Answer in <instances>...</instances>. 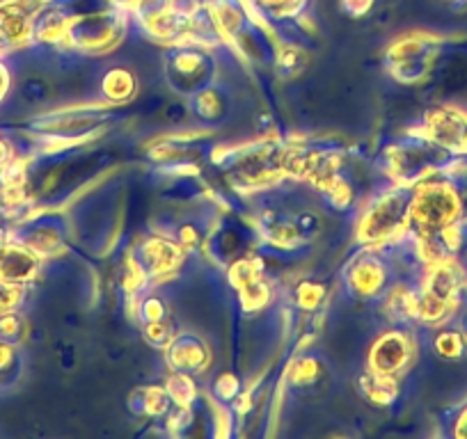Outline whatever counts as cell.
I'll use <instances>...</instances> for the list:
<instances>
[{
    "mask_svg": "<svg viewBox=\"0 0 467 439\" xmlns=\"http://www.w3.org/2000/svg\"><path fill=\"white\" fill-rule=\"evenodd\" d=\"M117 3H124V5H136L140 0H117Z\"/></svg>",
    "mask_w": 467,
    "mask_h": 439,
    "instance_id": "d6a6232c",
    "label": "cell"
},
{
    "mask_svg": "<svg viewBox=\"0 0 467 439\" xmlns=\"http://www.w3.org/2000/svg\"><path fill=\"white\" fill-rule=\"evenodd\" d=\"M183 254H186V250L174 239H168V236H150V239H145L138 245L131 259L145 272L147 280H161V277L172 275L182 266Z\"/></svg>",
    "mask_w": 467,
    "mask_h": 439,
    "instance_id": "5b68a950",
    "label": "cell"
},
{
    "mask_svg": "<svg viewBox=\"0 0 467 439\" xmlns=\"http://www.w3.org/2000/svg\"><path fill=\"white\" fill-rule=\"evenodd\" d=\"M170 313L168 302L161 293H145L140 295L136 307V316L138 321L145 325V322H156V321H165Z\"/></svg>",
    "mask_w": 467,
    "mask_h": 439,
    "instance_id": "ac0fdd59",
    "label": "cell"
},
{
    "mask_svg": "<svg viewBox=\"0 0 467 439\" xmlns=\"http://www.w3.org/2000/svg\"><path fill=\"white\" fill-rule=\"evenodd\" d=\"M165 351H168V364L172 366V371L195 375L204 373L211 366V348L197 334H174V339L168 343Z\"/></svg>",
    "mask_w": 467,
    "mask_h": 439,
    "instance_id": "52a82bcc",
    "label": "cell"
},
{
    "mask_svg": "<svg viewBox=\"0 0 467 439\" xmlns=\"http://www.w3.org/2000/svg\"><path fill=\"white\" fill-rule=\"evenodd\" d=\"M7 87H10V71H7V66L0 62V101H3V97L7 94Z\"/></svg>",
    "mask_w": 467,
    "mask_h": 439,
    "instance_id": "f1b7e54d",
    "label": "cell"
},
{
    "mask_svg": "<svg viewBox=\"0 0 467 439\" xmlns=\"http://www.w3.org/2000/svg\"><path fill=\"white\" fill-rule=\"evenodd\" d=\"M431 351L442 362H461L467 357V337L461 325L451 322H440L435 325L433 337H431Z\"/></svg>",
    "mask_w": 467,
    "mask_h": 439,
    "instance_id": "30bf717a",
    "label": "cell"
},
{
    "mask_svg": "<svg viewBox=\"0 0 467 439\" xmlns=\"http://www.w3.org/2000/svg\"><path fill=\"white\" fill-rule=\"evenodd\" d=\"M138 78L127 66H115L101 78V94L108 103H127L136 97Z\"/></svg>",
    "mask_w": 467,
    "mask_h": 439,
    "instance_id": "7c38bea8",
    "label": "cell"
},
{
    "mask_svg": "<svg viewBox=\"0 0 467 439\" xmlns=\"http://www.w3.org/2000/svg\"><path fill=\"white\" fill-rule=\"evenodd\" d=\"M462 215V195L451 181L433 179L417 181L410 190V210L408 227L415 231V239L435 236L449 225L458 222Z\"/></svg>",
    "mask_w": 467,
    "mask_h": 439,
    "instance_id": "6da1fadb",
    "label": "cell"
},
{
    "mask_svg": "<svg viewBox=\"0 0 467 439\" xmlns=\"http://www.w3.org/2000/svg\"><path fill=\"white\" fill-rule=\"evenodd\" d=\"M172 407L165 387H142L136 389L131 396V410L140 416H150V419H161Z\"/></svg>",
    "mask_w": 467,
    "mask_h": 439,
    "instance_id": "4fadbf2b",
    "label": "cell"
},
{
    "mask_svg": "<svg viewBox=\"0 0 467 439\" xmlns=\"http://www.w3.org/2000/svg\"><path fill=\"white\" fill-rule=\"evenodd\" d=\"M142 334H145V342L151 343L154 348H168V343L174 339V330L172 325L165 321H156V322H145L142 325Z\"/></svg>",
    "mask_w": 467,
    "mask_h": 439,
    "instance_id": "cb8c5ba5",
    "label": "cell"
},
{
    "mask_svg": "<svg viewBox=\"0 0 467 439\" xmlns=\"http://www.w3.org/2000/svg\"><path fill=\"white\" fill-rule=\"evenodd\" d=\"M294 300L303 311H317L326 300V286L317 280H303L296 286Z\"/></svg>",
    "mask_w": 467,
    "mask_h": 439,
    "instance_id": "d6986e66",
    "label": "cell"
},
{
    "mask_svg": "<svg viewBox=\"0 0 467 439\" xmlns=\"http://www.w3.org/2000/svg\"><path fill=\"white\" fill-rule=\"evenodd\" d=\"M26 337V321L19 311L0 313V342L19 346Z\"/></svg>",
    "mask_w": 467,
    "mask_h": 439,
    "instance_id": "ffe728a7",
    "label": "cell"
},
{
    "mask_svg": "<svg viewBox=\"0 0 467 439\" xmlns=\"http://www.w3.org/2000/svg\"><path fill=\"white\" fill-rule=\"evenodd\" d=\"M192 107H195L197 117L206 119V122H213L215 117H220L224 113V98L220 94V89L204 87L192 98Z\"/></svg>",
    "mask_w": 467,
    "mask_h": 439,
    "instance_id": "e0dca14e",
    "label": "cell"
},
{
    "mask_svg": "<svg viewBox=\"0 0 467 439\" xmlns=\"http://www.w3.org/2000/svg\"><path fill=\"white\" fill-rule=\"evenodd\" d=\"M211 57L202 51L183 48L170 57V76L177 80L182 92H197V85L204 83L211 74Z\"/></svg>",
    "mask_w": 467,
    "mask_h": 439,
    "instance_id": "9c48e42d",
    "label": "cell"
},
{
    "mask_svg": "<svg viewBox=\"0 0 467 439\" xmlns=\"http://www.w3.org/2000/svg\"><path fill=\"white\" fill-rule=\"evenodd\" d=\"M69 28L71 21L67 19L60 12H51L44 19L37 21V26H33V33L37 35V39L48 44H57L62 39H69Z\"/></svg>",
    "mask_w": 467,
    "mask_h": 439,
    "instance_id": "2e32d148",
    "label": "cell"
},
{
    "mask_svg": "<svg viewBox=\"0 0 467 439\" xmlns=\"http://www.w3.org/2000/svg\"><path fill=\"white\" fill-rule=\"evenodd\" d=\"M408 210H410L408 188L380 192L376 199L367 201L358 220V240L365 245H383L399 239L408 230Z\"/></svg>",
    "mask_w": 467,
    "mask_h": 439,
    "instance_id": "7a4b0ae2",
    "label": "cell"
},
{
    "mask_svg": "<svg viewBox=\"0 0 467 439\" xmlns=\"http://www.w3.org/2000/svg\"><path fill=\"white\" fill-rule=\"evenodd\" d=\"M26 300V286L12 284V281L0 280V313L19 311L24 307Z\"/></svg>",
    "mask_w": 467,
    "mask_h": 439,
    "instance_id": "7402d4cb",
    "label": "cell"
},
{
    "mask_svg": "<svg viewBox=\"0 0 467 439\" xmlns=\"http://www.w3.org/2000/svg\"><path fill=\"white\" fill-rule=\"evenodd\" d=\"M456 322H458V325H461V330H462V332H465V337H467V304L465 302H462L461 309H458Z\"/></svg>",
    "mask_w": 467,
    "mask_h": 439,
    "instance_id": "f546056e",
    "label": "cell"
},
{
    "mask_svg": "<svg viewBox=\"0 0 467 439\" xmlns=\"http://www.w3.org/2000/svg\"><path fill=\"white\" fill-rule=\"evenodd\" d=\"M39 257L35 250L26 243H7L0 252V280L12 281V284H28L39 272Z\"/></svg>",
    "mask_w": 467,
    "mask_h": 439,
    "instance_id": "ba28073f",
    "label": "cell"
},
{
    "mask_svg": "<svg viewBox=\"0 0 467 439\" xmlns=\"http://www.w3.org/2000/svg\"><path fill=\"white\" fill-rule=\"evenodd\" d=\"M358 389L371 405L388 407L399 398V375L376 373V371L367 369L358 380Z\"/></svg>",
    "mask_w": 467,
    "mask_h": 439,
    "instance_id": "8fae6325",
    "label": "cell"
},
{
    "mask_svg": "<svg viewBox=\"0 0 467 439\" xmlns=\"http://www.w3.org/2000/svg\"><path fill=\"white\" fill-rule=\"evenodd\" d=\"M424 138L449 154L467 151V115L453 107H431L421 122Z\"/></svg>",
    "mask_w": 467,
    "mask_h": 439,
    "instance_id": "277c9868",
    "label": "cell"
},
{
    "mask_svg": "<svg viewBox=\"0 0 467 439\" xmlns=\"http://www.w3.org/2000/svg\"><path fill=\"white\" fill-rule=\"evenodd\" d=\"M449 434L456 439H467V401L453 407L451 416H449Z\"/></svg>",
    "mask_w": 467,
    "mask_h": 439,
    "instance_id": "484cf974",
    "label": "cell"
},
{
    "mask_svg": "<svg viewBox=\"0 0 467 439\" xmlns=\"http://www.w3.org/2000/svg\"><path fill=\"white\" fill-rule=\"evenodd\" d=\"M241 392H244V387H241V380L236 378L234 373H223L213 383L215 398H218V401H223V403L236 401V396H239Z\"/></svg>",
    "mask_w": 467,
    "mask_h": 439,
    "instance_id": "d4e9b609",
    "label": "cell"
},
{
    "mask_svg": "<svg viewBox=\"0 0 467 439\" xmlns=\"http://www.w3.org/2000/svg\"><path fill=\"white\" fill-rule=\"evenodd\" d=\"M415 351L417 348L412 334L408 330H401V327H394V330H388L371 343L367 364L376 373L401 375L415 360Z\"/></svg>",
    "mask_w": 467,
    "mask_h": 439,
    "instance_id": "3957f363",
    "label": "cell"
},
{
    "mask_svg": "<svg viewBox=\"0 0 467 439\" xmlns=\"http://www.w3.org/2000/svg\"><path fill=\"white\" fill-rule=\"evenodd\" d=\"M442 3H451L453 7H462L467 3V0H442Z\"/></svg>",
    "mask_w": 467,
    "mask_h": 439,
    "instance_id": "1f68e13d",
    "label": "cell"
},
{
    "mask_svg": "<svg viewBox=\"0 0 467 439\" xmlns=\"http://www.w3.org/2000/svg\"><path fill=\"white\" fill-rule=\"evenodd\" d=\"M165 392H168L172 405L191 407L197 398V384L191 373L174 371V373L168 378V383H165Z\"/></svg>",
    "mask_w": 467,
    "mask_h": 439,
    "instance_id": "9a60e30c",
    "label": "cell"
},
{
    "mask_svg": "<svg viewBox=\"0 0 467 439\" xmlns=\"http://www.w3.org/2000/svg\"><path fill=\"white\" fill-rule=\"evenodd\" d=\"M275 65H277V69H280V74L296 76L305 69V65H307V57H305V53L300 51L298 46L289 44V46H285L280 53H277Z\"/></svg>",
    "mask_w": 467,
    "mask_h": 439,
    "instance_id": "44dd1931",
    "label": "cell"
},
{
    "mask_svg": "<svg viewBox=\"0 0 467 439\" xmlns=\"http://www.w3.org/2000/svg\"><path fill=\"white\" fill-rule=\"evenodd\" d=\"M388 277L389 268L385 259L374 252H365L346 271V286L350 293L360 295V298H376L388 289Z\"/></svg>",
    "mask_w": 467,
    "mask_h": 439,
    "instance_id": "8992f818",
    "label": "cell"
},
{
    "mask_svg": "<svg viewBox=\"0 0 467 439\" xmlns=\"http://www.w3.org/2000/svg\"><path fill=\"white\" fill-rule=\"evenodd\" d=\"M321 378H323V364L314 355L298 357L289 369L291 387H298V389L314 387Z\"/></svg>",
    "mask_w": 467,
    "mask_h": 439,
    "instance_id": "5bb4252c",
    "label": "cell"
},
{
    "mask_svg": "<svg viewBox=\"0 0 467 439\" xmlns=\"http://www.w3.org/2000/svg\"><path fill=\"white\" fill-rule=\"evenodd\" d=\"M371 5H374V0H341V7L350 16H365Z\"/></svg>",
    "mask_w": 467,
    "mask_h": 439,
    "instance_id": "83f0119b",
    "label": "cell"
},
{
    "mask_svg": "<svg viewBox=\"0 0 467 439\" xmlns=\"http://www.w3.org/2000/svg\"><path fill=\"white\" fill-rule=\"evenodd\" d=\"M7 243H10V239H7V231L3 230V227H0V252L5 250Z\"/></svg>",
    "mask_w": 467,
    "mask_h": 439,
    "instance_id": "4dcf8cb0",
    "label": "cell"
},
{
    "mask_svg": "<svg viewBox=\"0 0 467 439\" xmlns=\"http://www.w3.org/2000/svg\"><path fill=\"white\" fill-rule=\"evenodd\" d=\"M19 371V352H16L15 343L0 342V387H5L7 383L16 378Z\"/></svg>",
    "mask_w": 467,
    "mask_h": 439,
    "instance_id": "603a6c76",
    "label": "cell"
},
{
    "mask_svg": "<svg viewBox=\"0 0 467 439\" xmlns=\"http://www.w3.org/2000/svg\"><path fill=\"white\" fill-rule=\"evenodd\" d=\"M262 5H266L268 10L277 12L280 16H286V15H296V12L303 7V0H259Z\"/></svg>",
    "mask_w": 467,
    "mask_h": 439,
    "instance_id": "4316f807",
    "label": "cell"
}]
</instances>
